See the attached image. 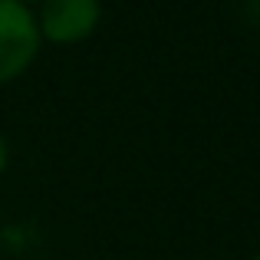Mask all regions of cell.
Segmentation results:
<instances>
[{
  "instance_id": "3",
  "label": "cell",
  "mask_w": 260,
  "mask_h": 260,
  "mask_svg": "<svg viewBox=\"0 0 260 260\" xmlns=\"http://www.w3.org/2000/svg\"><path fill=\"white\" fill-rule=\"evenodd\" d=\"M4 165H7V145H4V139H0V172H4Z\"/></svg>"
},
{
  "instance_id": "1",
  "label": "cell",
  "mask_w": 260,
  "mask_h": 260,
  "mask_svg": "<svg viewBox=\"0 0 260 260\" xmlns=\"http://www.w3.org/2000/svg\"><path fill=\"white\" fill-rule=\"evenodd\" d=\"M40 50L33 13L20 0H0V83L20 76Z\"/></svg>"
},
{
  "instance_id": "4",
  "label": "cell",
  "mask_w": 260,
  "mask_h": 260,
  "mask_svg": "<svg viewBox=\"0 0 260 260\" xmlns=\"http://www.w3.org/2000/svg\"><path fill=\"white\" fill-rule=\"evenodd\" d=\"M254 260H260V257H254Z\"/></svg>"
},
{
  "instance_id": "2",
  "label": "cell",
  "mask_w": 260,
  "mask_h": 260,
  "mask_svg": "<svg viewBox=\"0 0 260 260\" xmlns=\"http://www.w3.org/2000/svg\"><path fill=\"white\" fill-rule=\"evenodd\" d=\"M99 23V0H46L40 13V37L53 43H79Z\"/></svg>"
}]
</instances>
